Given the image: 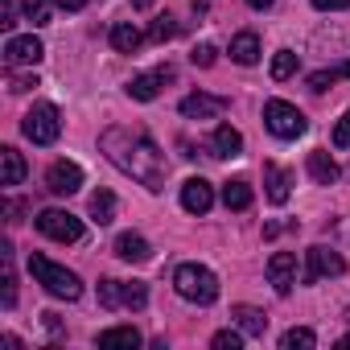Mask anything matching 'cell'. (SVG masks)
<instances>
[{"instance_id": "obj_1", "label": "cell", "mask_w": 350, "mask_h": 350, "mask_svg": "<svg viewBox=\"0 0 350 350\" xmlns=\"http://www.w3.org/2000/svg\"><path fill=\"white\" fill-rule=\"evenodd\" d=\"M99 148L107 152V161L128 173V178H136L140 186L148 190H161L165 186V157L161 148L152 144V136L144 128H132V124H116L99 136Z\"/></svg>"}, {"instance_id": "obj_2", "label": "cell", "mask_w": 350, "mask_h": 350, "mask_svg": "<svg viewBox=\"0 0 350 350\" xmlns=\"http://www.w3.org/2000/svg\"><path fill=\"white\" fill-rule=\"evenodd\" d=\"M29 272H33V280L50 293V297H58V301H79V293H83V280L70 272V268H62V264H54V260H46V256H29Z\"/></svg>"}, {"instance_id": "obj_3", "label": "cell", "mask_w": 350, "mask_h": 350, "mask_svg": "<svg viewBox=\"0 0 350 350\" xmlns=\"http://www.w3.org/2000/svg\"><path fill=\"white\" fill-rule=\"evenodd\" d=\"M173 288H178V297H186L194 305H215L219 301V276L206 264H182L173 272Z\"/></svg>"}, {"instance_id": "obj_4", "label": "cell", "mask_w": 350, "mask_h": 350, "mask_svg": "<svg viewBox=\"0 0 350 350\" xmlns=\"http://www.w3.org/2000/svg\"><path fill=\"white\" fill-rule=\"evenodd\" d=\"M264 124H268V132L280 136V140H297V136H305V128H309V120L301 116V107H293L288 99H268V103H264Z\"/></svg>"}, {"instance_id": "obj_5", "label": "cell", "mask_w": 350, "mask_h": 350, "mask_svg": "<svg viewBox=\"0 0 350 350\" xmlns=\"http://www.w3.org/2000/svg\"><path fill=\"white\" fill-rule=\"evenodd\" d=\"M21 132L33 140V144H54L58 132H62V120H58V107L54 103H33L21 120Z\"/></svg>"}, {"instance_id": "obj_6", "label": "cell", "mask_w": 350, "mask_h": 350, "mask_svg": "<svg viewBox=\"0 0 350 350\" xmlns=\"http://www.w3.org/2000/svg\"><path fill=\"white\" fill-rule=\"evenodd\" d=\"M38 231L54 243H79L83 239V219L70 211H42L38 215Z\"/></svg>"}, {"instance_id": "obj_7", "label": "cell", "mask_w": 350, "mask_h": 350, "mask_svg": "<svg viewBox=\"0 0 350 350\" xmlns=\"http://www.w3.org/2000/svg\"><path fill=\"white\" fill-rule=\"evenodd\" d=\"M46 190L58 194V198L79 194V190H83V169H79L75 161H54V165L46 169Z\"/></svg>"}, {"instance_id": "obj_8", "label": "cell", "mask_w": 350, "mask_h": 350, "mask_svg": "<svg viewBox=\"0 0 350 350\" xmlns=\"http://www.w3.org/2000/svg\"><path fill=\"white\" fill-rule=\"evenodd\" d=\"M346 272V260L329 247H309L305 252V284H317L321 276H342Z\"/></svg>"}, {"instance_id": "obj_9", "label": "cell", "mask_w": 350, "mask_h": 350, "mask_svg": "<svg viewBox=\"0 0 350 350\" xmlns=\"http://www.w3.org/2000/svg\"><path fill=\"white\" fill-rule=\"evenodd\" d=\"M268 280L280 297H288L293 284H297V256L293 252H272L268 256Z\"/></svg>"}, {"instance_id": "obj_10", "label": "cell", "mask_w": 350, "mask_h": 350, "mask_svg": "<svg viewBox=\"0 0 350 350\" xmlns=\"http://www.w3.org/2000/svg\"><path fill=\"white\" fill-rule=\"evenodd\" d=\"M165 83H173V66H157L152 75H136L132 83H128V95L132 99H140V103H148V99H157L161 95V87Z\"/></svg>"}, {"instance_id": "obj_11", "label": "cell", "mask_w": 350, "mask_h": 350, "mask_svg": "<svg viewBox=\"0 0 350 350\" xmlns=\"http://www.w3.org/2000/svg\"><path fill=\"white\" fill-rule=\"evenodd\" d=\"M42 54H46V46L29 33V38H9V46H5V62L9 66H33V62H42Z\"/></svg>"}, {"instance_id": "obj_12", "label": "cell", "mask_w": 350, "mask_h": 350, "mask_svg": "<svg viewBox=\"0 0 350 350\" xmlns=\"http://www.w3.org/2000/svg\"><path fill=\"white\" fill-rule=\"evenodd\" d=\"M227 111V99L223 95H186L182 99V116L186 120H215V116H223Z\"/></svg>"}, {"instance_id": "obj_13", "label": "cell", "mask_w": 350, "mask_h": 350, "mask_svg": "<svg viewBox=\"0 0 350 350\" xmlns=\"http://www.w3.org/2000/svg\"><path fill=\"white\" fill-rule=\"evenodd\" d=\"M182 206H186L190 215H206V211L215 206V186H211L206 178H190V182L182 186Z\"/></svg>"}, {"instance_id": "obj_14", "label": "cell", "mask_w": 350, "mask_h": 350, "mask_svg": "<svg viewBox=\"0 0 350 350\" xmlns=\"http://www.w3.org/2000/svg\"><path fill=\"white\" fill-rule=\"evenodd\" d=\"M264 186H268V202L284 206L288 194H293V173L280 169V165H264Z\"/></svg>"}, {"instance_id": "obj_15", "label": "cell", "mask_w": 350, "mask_h": 350, "mask_svg": "<svg viewBox=\"0 0 350 350\" xmlns=\"http://www.w3.org/2000/svg\"><path fill=\"white\" fill-rule=\"evenodd\" d=\"M239 152H243V136H239L231 124H219V128H215V140H211V157L231 161V157H239Z\"/></svg>"}, {"instance_id": "obj_16", "label": "cell", "mask_w": 350, "mask_h": 350, "mask_svg": "<svg viewBox=\"0 0 350 350\" xmlns=\"http://www.w3.org/2000/svg\"><path fill=\"white\" fill-rule=\"evenodd\" d=\"M21 182H25V157L13 144H5L0 148V186H21Z\"/></svg>"}, {"instance_id": "obj_17", "label": "cell", "mask_w": 350, "mask_h": 350, "mask_svg": "<svg viewBox=\"0 0 350 350\" xmlns=\"http://www.w3.org/2000/svg\"><path fill=\"white\" fill-rule=\"evenodd\" d=\"M309 178H313L317 186H334V182H338V161H334L325 148H313V152H309Z\"/></svg>"}, {"instance_id": "obj_18", "label": "cell", "mask_w": 350, "mask_h": 350, "mask_svg": "<svg viewBox=\"0 0 350 350\" xmlns=\"http://www.w3.org/2000/svg\"><path fill=\"white\" fill-rule=\"evenodd\" d=\"M116 256H120V260H128V264H144V260L152 256V247H148V239H144V235L124 231V235L116 239Z\"/></svg>"}, {"instance_id": "obj_19", "label": "cell", "mask_w": 350, "mask_h": 350, "mask_svg": "<svg viewBox=\"0 0 350 350\" xmlns=\"http://www.w3.org/2000/svg\"><path fill=\"white\" fill-rule=\"evenodd\" d=\"M231 58H235L239 66H256V62H260V38H256L252 29L235 33V38H231Z\"/></svg>"}, {"instance_id": "obj_20", "label": "cell", "mask_w": 350, "mask_h": 350, "mask_svg": "<svg viewBox=\"0 0 350 350\" xmlns=\"http://www.w3.org/2000/svg\"><path fill=\"white\" fill-rule=\"evenodd\" d=\"M144 38H148V33H140V29H136V25H128V21L111 25V46H116L120 54H136V50L144 46Z\"/></svg>"}, {"instance_id": "obj_21", "label": "cell", "mask_w": 350, "mask_h": 350, "mask_svg": "<svg viewBox=\"0 0 350 350\" xmlns=\"http://www.w3.org/2000/svg\"><path fill=\"white\" fill-rule=\"evenodd\" d=\"M116 346H128V350H136V346H140V329H132V325L103 329V334H99V350H116Z\"/></svg>"}, {"instance_id": "obj_22", "label": "cell", "mask_w": 350, "mask_h": 350, "mask_svg": "<svg viewBox=\"0 0 350 350\" xmlns=\"http://www.w3.org/2000/svg\"><path fill=\"white\" fill-rule=\"evenodd\" d=\"M231 317H235V325H239L243 334H252V338H264V329H268V317H264L260 309H252V305H239Z\"/></svg>"}, {"instance_id": "obj_23", "label": "cell", "mask_w": 350, "mask_h": 350, "mask_svg": "<svg viewBox=\"0 0 350 350\" xmlns=\"http://www.w3.org/2000/svg\"><path fill=\"white\" fill-rule=\"evenodd\" d=\"M223 202H227V211H247L252 206V182H243V178L227 182L223 186Z\"/></svg>"}, {"instance_id": "obj_24", "label": "cell", "mask_w": 350, "mask_h": 350, "mask_svg": "<svg viewBox=\"0 0 350 350\" xmlns=\"http://www.w3.org/2000/svg\"><path fill=\"white\" fill-rule=\"evenodd\" d=\"M91 219H95L99 227L116 219V194H111V190H95V194H91Z\"/></svg>"}, {"instance_id": "obj_25", "label": "cell", "mask_w": 350, "mask_h": 350, "mask_svg": "<svg viewBox=\"0 0 350 350\" xmlns=\"http://www.w3.org/2000/svg\"><path fill=\"white\" fill-rule=\"evenodd\" d=\"M338 79H350V62H342V66H334V70H317V75H309V91H329Z\"/></svg>"}, {"instance_id": "obj_26", "label": "cell", "mask_w": 350, "mask_h": 350, "mask_svg": "<svg viewBox=\"0 0 350 350\" xmlns=\"http://www.w3.org/2000/svg\"><path fill=\"white\" fill-rule=\"evenodd\" d=\"M280 346H284V350H313V346H317V334L305 329V325H297V329H288V334L280 338Z\"/></svg>"}, {"instance_id": "obj_27", "label": "cell", "mask_w": 350, "mask_h": 350, "mask_svg": "<svg viewBox=\"0 0 350 350\" xmlns=\"http://www.w3.org/2000/svg\"><path fill=\"white\" fill-rule=\"evenodd\" d=\"M293 75H297V54H293V50H276V58H272V79L284 83V79H293Z\"/></svg>"}, {"instance_id": "obj_28", "label": "cell", "mask_w": 350, "mask_h": 350, "mask_svg": "<svg viewBox=\"0 0 350 350\" xmlns=\"http://www.w3.org/2000/svg\"><path fill=\"white\" fill-rule=\"evenodd\" d=\"M120 297H124V309H144L148 305V288L140 280H132V284L120 280Z\"/></svg>"}, {"instance_id": "obj_29", "label": "cell", "mask_w": 350, "mask_h": 350, "mask_svg": "<svg viewBox=\"0 0 350 350\" xmlns=\"http://www.w3.org/2000/svg\"><path fill=\"white\" fill-rule=\"evenodd\" d=\"M99 305H103V309H120V305H124L120 280H99Z\"/></svg>"}, {"instance_id": "obj_30", "label": "cell", "mask_w": 350, "mask_h": 350, "mask_svg": "<svg viewBox=\"0 0 350 350\" xmlns=\"http://www.w3.org/2000/svg\"><path fill=\"white\" fill-rule=\"evenodd\" d=\"M173 33H178V25H173V17H157V21L148 25V42H157V46H161V42H169Z\"/></svg>"}, {"instance_id": "obj_31", "label": "cell", "mask_w": 350, "mask_h": 350, "mask_svg": "<svg viewBox=\"0 0 350 350\" xmlns=\"http://www.w3.org/2000/svg\"><path fill=\"white\" fill-rule=\"evenodd\" d=\"M211 346H215V350H239V346H243V334H239V329H219Z\"/></svg>"}, {"instance_id": "obj_32", "label": "cell", "mask_w": 350, "mask_h": 350, "mask_svg": "<svg viewBox=\"0 0 350 350\" xmlns=\"http://www.w3.org/2000/svg\"><path fill=\"white\" fill-rule=\"evenodd\" d=\"M25 5V17L33 21V25H50V9L42 5V0H21Z\"/></svg>"}, {"instance_id": "obj_33", "label": "cell", "mask_w": 350, "mask_h": 350, "mask_svg": "<svg viewBox=\"0 0 350 350\" xmlns=\"http://www.w3.org/2000/svg\"><path fill=\"white\" fill-rule=\"evenodd\" d=\"M215 54H219V50H215L211 42H202V46H194L190 62H194V66H215Z\"/></svg>"}, {"instance_id": "obj_34", "label": "cell", "mask_w": 350, "mask_h": 350, "mask_svg": "<svg viewBox=\"0 0 350 350\" xmlns=\"http://www.w3.org/2000/svg\"><path fill=\"white\" fill-rule=\"evenodd\" d=\"M334 144H338V148H350V107H346V116L334 124Z\"/></svg>"}, {"instance_id": "obj_35", "label": "cell", "mask_w": 350, "mask_h": 350, "mask_svg": "<svg viewBox=\"0 0 350 350\" xmlns=\"http://www.w3.org/2000/svg\"><path fill=\"white\" fill-rule=\"evenodd\" d=\"M33 87H38V75H13L9 79V91H17V95L21 91H33Z\"/></svg>"}, {"instance_id": "obj_36", "label": "cell", "mask_w": 350, "mask_h": 350, "mask_svg": "<svg viewBox=\"0 0 350 350\" xmlns=\"http://www.w3.org/2000/svg\"><path fill=\"white\" fill-rule=\"evenodd\" d=\"M0 25H5V29L17 25V0H5V5H0Z\"/></svg>"}, {"instance_id": "obj_37", "label": "cell", "mask_w": 350, "mask_h": 350, "mask_svg": "<svg viewBox=\"0 0 350 350\" xmlns=\"http://www.w3.org/2000/svg\"><path fill=\"white\" fill-rule=\"evenodd\" d=\"M313 9H321V13H334V9H350V0H313Z\"/></svg>"}, {"instance_id": "obj_38", "label": "cell", "mask_w": 350, "mask_h": 350, "mask_svg": "<svg viewBox=\"0 0 350 350\" xmlns=\"http://www.w3.org/2000/svg\"><path fill=\"white\" fill-rule=\"evenodd\" d=\"M54 5H58V9H66V13H79L87 0H54Z\"/></svg>"}, {"instance_id": "obj_39", "label": "cell", "mask_w": 350, "mask_h": 350, "mask_svg": "<svg viewBox=\"0 0 350 350\" xmlns=\"http://www.w3.org/2000/svg\"><path fill=\"white\" fill-rule=\"evenodd\" d=\"M247 5H252V9H268V5H272V0H247Z\"/></svg>"}, {"instance_id": "obj_40", "label": "cell", "mask_w": 350, "mask_h": 350, "mask_svg": "<svg viewBox=\"0 0 350 350\" xmlns=\"http://www.w3.org/2000/svg\"><path fill=\"white\" fill-rule=\"evenodd\" d=\"M152 5V0H132V9H148Z\"/></svg>"}, {"instance_id": "obj_41", "label": "cell", "mask_w": 350, "mask_h": 350, "mask_svg": "<svg viewBox=\"0 0 350 350\" xmlns=\"http://www.w3.org/2000/svg\"><path fill=\"white\" fill-rule=\"evenodd\" d=\"M338 346H342V350H350V334H346V338H342V342H338Z\"/></svg>"}]
</instances>
